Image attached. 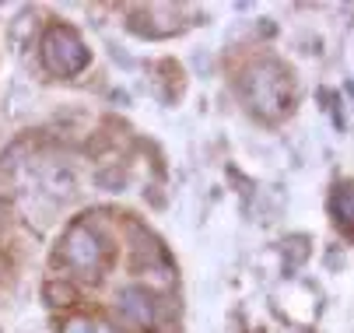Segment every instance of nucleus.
Here are the masks:
<instances>
[{"instance_id": "obj_1", "label": "nucleus", "mask_w": 354, "mask_h": 333, "mask_svg": "<svg viewBox=\"0 0 354 333\" xmlns=\"http://www.w3.org/2000/svg\"><path fill=\"white\" fill-rule=\"evenodd\" d=\"M42 64H46L49 74H57V77L77 74V70L88 64V50H84L81 35H77L71 25L49 28L46 39H42Z\"/></svg>"}, {"instance_id": "obj_11", "label": "nucleus", "mask_w": 354, "mask_h": 333, "mask_svg": "<svg viewBox=\"0 0 354 333\" xmlns=\"http://www.w3.org/2000/svg\"><path fill=\"white\" fill-rule=\"evenodd\" d=\"M35 28H39V21H35V11H21V15L11 21V28H8V39L18 46V50H25V46L35 39Z\"/></svg>"}, {"instance_id": "obj_6", "label": "nucleus", "mask_w": 354, "mask_h": 333, "mask_svg": "<svg viewBox=\"0 0 354 333\" xmlns=\"http://www.w3.org/2000/svg\"><path fill=\"white\" fill-rule=\"evenodd\" d=\"M313 256V239L309 235H301V231H295V235H288V239L281 242V260H284V270L291 274L295 267H301Z\"/></svg>"}, {"instance_id": "obj_8", "label": "nucleus", "mask_w": 354, "mask_h": 333, "mask_svg": "<svg viewBox=\"0 0 354 333\" xmlns=\"http://www.w3.org/2000/svg\"><path fill=\"white\" fill-rule=\"evenodd\" d=\"M330 214L337 225H344V231L351 228L354 218V197H351V182H337L333 186V197H330Z\"/></svg>"}, {"instance_id": "obj_2", "label": "nucleus", "mask_w": 354, "mask_h": 333, "mask_svg": "<svg viewBox=\"0 0 354 333\" xmlns=\"http://www.w3.org/2000/svg\"><path fill=\"white\" fill-rule=\"evenodd\" d=\"M64 260L81 274V277H95L102 267V242L98 231H91L88 225H74L64 235Z\"/></svg>"}, {"instance_id": "obj_5", "label": "nucleus", "mask_w": 354, "mask_h": 333, "mask_svg": "<svg viewBox=\"0 0 354 333\" xmlns=\"http://www.w3.org/2000/svg\"><path fill=\"white\" fill-rule=\"evenodd\" d=\"M39 182H42V189H46L49 200H71V197L77 193V175H74L67 165H49Z\"/></svg>"}, {"instance_id": "obj_9", "label": "nucleus", "mask_w": 354, "mask_h": 333, "mask_svg": "<svg viewBox=\"0 0 354 333\" xmlns=\"http://www.w3.org/2000/svg\"><path fill=\"white\" fill-rule=\"evenodd\" d=\"M42 298L53 305V309H71V305L77 302V288H74L71 280H46Z\"/></svg>"}, {"instance_id": "obj_12", "label": "nucleus", "mask_w": 354, "mask_h": 333, "mask_svg": "<svg viewBox=\"0 0 354 333\" xmlns=\"http://www.w3.org/2000/svg\"><path fill=\"white\" fill-rule=\"evenodd\" d=\"M295 46H298V53H306V57L323 53V39H319V35H309V32H301V35L295 39Z\"/></svg>"}, {"instance_id": "obj_16", "label": "nucleus", "mask_w": 354, "mask_h": 333, "mask_svg": "<svg viewBox=\"0 0 354 333\" xmlns=\"http://www.w3.org/2000/svg\"><path fill=\"white\" fill-rule=\"evenodd\" d=\"M109 53H113V60H116V64H120V67H127V70H130V67H133V60H130V57H127V53H123V46H113V50H109Z\"/></svg>"}, {"instance_id": "obj_4", "label": "nucleus", "mask_w": 354, "mask_h": 333, "mask_svg": "<svg viewBox=\"0 0 354 333\" xmlns=\"http://www.w3.org/2000/svg\"><path fill=\"white\" fill-rule=\"evenodd\" d=\"M116 309H120V319L127 326L147 330L151 323H155V302H151L144 284H130V288H123L120 298H116Z\"/></svg>"}, {"instance_id": "obj_17", "label": "nucleus", "mask_w": 354, "mask_h": 333, "mask_svg": "<svg viewBox=\"0 0 354 333\" xmlns=\"http://www.w3.org/2000/svg\"><path fill=\"white\" fill-rule=\"evenodd\" d=\"M326 263H330V270H337V263L344 267V253H330V260H326Z\"/></svg>"}, {"instance_id": "obj_15", "label": "nucleus", "mask_w": 354, "mask_h": 333, "mask_svg": "<svg viewBox=\"0 0 354 333\" xmlns=\"http://www.w3.org/2000/svg\"><path fill=\"white\" fill-rule=\"evenodd\" d=\"M147 280H155V284H172V280H176V270H169V267H155Z\"/></svg>"}, {"instance_id": "obj_19", "label": "nucleus", "mask_w": 354, "mask_h": 333, "mask_svg": "<svg viewBox=\"0 0 354 333\" xmlns=\"http://www.w3.org/2000/svg\"><path fill=\"white\" fill-rule=\"evenodd\" d=\"M4 218H8V204H4V200H0V221H4Z\"/></svg>"}, {"instance_id": "obj_13", "label": "nucleus", "mask_w": 354, "mask_h": 333, "mask_svg": "<svg viewBox=\"0 0 354 333\" xmlns=\"http://www.w3.org/2000/svg\"><path fill=\"white\" fill-rule=\"evenodd\" d=\"M189 67H193L200 77H211V70H214V60H211V53H207V50H196V53L189 57Z\"/></svg>"}, {"instance_id": "obj_3", "label": "nucleus", "mask_w": 354, "mask_h": 333, "mask_svg": "<svg viewBox=\"0 0 354 333\" xmlns=\"http://www.w3.org/2000/svg\"><path fill=\"white\" fill-rule=\"evenodd\" d=\"M242 91H245L252 109L274 116L281 109V67L277 64H260L257 70H249L242 77Z\"/></svg>"}, {"instance_id": "obj_14", "label": "nucleus", "mask_w": 354, "mask_h": 333, "mask_svg": "<svg viewBox=\"0 0 354 333\" xmlns=\"http://www.w3.org/2000/svg\"><path fill=\"white\" fill-rule=\"evenodd\" d=\"M60 333H95V323L88 316H74V319H67L60 326Z\"/></svg>"}, {"instance_id": "obj_18", "label": "nucleus", "mask_w": 354, "mask_h": 333, "mask_svg": "<svg viewBox=\"0 0 354 333\" xmlns=\"http://www.w3.org/2000/svg\"><path fill=\"white\" fill-rule=\"evenodd\" d=\"M95 333H116V330H113V326H106V323H98V326H95Z\"/></svg>"}, {"instance_id": "obj_10", "label": "nucleus", "mask_w": 354, "mask_h": 333, "mask_svg": "<svg viewBox=\"0 0 354 333\" xmlns=\"http://www.w3.org/2000/svg\"><path fill=\"white\" fill-rule=\"evenodd\" d=\"M127 182H130L127 165H106V169H98V172H95V186H98V189H106V193H123Z\"/></svg>"}, {"instance_id": "obj_7", "label": "nucleus", "mask_w": 354, "mask_h": 333, "mask_svg": "<svg viewBox=\"0 0 354 333\" xmlns=\"http://www.w3.org/2000/svg\"><path fill=\"white\" fill-rule=\"evenodd\" d=\"M284 204H288V197L281 193V186L260 189V193H257V214H260V221H263V225L277 221V218L284 214Z\"/></svg>"}]
</instances>
